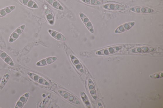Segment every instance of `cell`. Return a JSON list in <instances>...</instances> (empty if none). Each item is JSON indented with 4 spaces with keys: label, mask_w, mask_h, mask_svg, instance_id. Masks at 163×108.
I'll list each match as a JSON object with an SVG mask.
<instances>
[{
    "label": "cell",
    "mask_w": 163,
    "mask_h": 108,
    "mask_svg": "<svg viewBox=\"0 0 163 108\" xmlns=\"http://www.w3.org/2000/svg\"><path fill=\"white\" fill-rule=\"evenodd\" d=\"M88 88L90 94H91L93 98L95 99V97H96L95 95V87L92 81L90 79H89L88 81Z\"/></svg>",
    "instance_id": "cell-11"
},
{
    "label": "cell",
    "mask_w": 163,
    "mask_h": 108,
    "mask_svg": "<svg viewBox=\"0 0 163 108\" xmlns=\"http://www.w3.org/2000/svg\"><path fill=\"white\" fill-rule=\"evenodd\" d=\"M134 22L125 23L119 26L115 31V33H119L128 31L131 29L135 25Z\"/></svg>",
    "instance_id": "cell-5"
},
{
    "label": "cell",
    "mask_w": 163,
    "mask_h": 108,
    "mask_svg": "<svg viewBox=\"0 0 163 108\" xmlns=\"http://www.w3.org/2000/svg\"><path fill=\"white\" fill-rule=\"evenodd\" d=\"M84 3L91 5H98L101 4L100 1L98 0H81Z\"/></svg>",
    "instance_id": "cell-13"
},
{
    "label": "cell",
    "mask_w": 163,
    "mask_h": 108,
    "mask_svg": "<svg viewBox=\"0 0 163 108\" xmlns=\"http://www.w3.org/2000/svg\"><path fill=\"white\" fill-rule=\"evenodd\" d=\"M19 1L23 4L27 5L29 0H19Z\"/></svg>",
    "instance_id": "cell-26"
},
{
    "label": "cell",
    "mask_w": 163,
    "mask_h": 108,
    "mask_svg": "<svg viewBox=\"0 0 163 108\" xmlns=\"http://www.w3.org/2000/svg\"><path fill=\"white\" fill-rule=\"evenodd\" d=\"M56 39L58 40L61 41H66V38L61 33H59V32H57L55 38Z\"/></svg>",
    "instance_id": "cell-18"
},
{
    "label": "cell",
    "mask_w": 163,
    "mask_h": 108,
    "mask_svg": "<svg viewBox=\"0 0 163 108\" xmlns=\"http://www.w3.org/2000/svg\"><path fill=\"white\" fill-rule=\"evenodd\" d=\"M7 14L4 9L0 10V17L5 16Z\"/></svg>",
    "instance_id": "cell-25"
},
{
    "label": "cell",
    "mask_w": 163,
    "mask_h": 108,
    "mask_svg": "<svg viewBox=\"0 0 163 108\" xmlns=\"http://www.w3.org/2000/svg\"><path fill=\"white\" fill-rule=\"evenodd\" d=\"M162 73H158L152 75L150 76V77L152 78L157 79L163 77Z\"/></svg>",
    "instance_id": "cell-22"
},
{
    "label": "cell",
    "mask_w": 163,
    "mask_h": 108,
    "mask_svg": "<svg viewBox=\"0 0 163 108\" xmlns=\"http://www.w3.org/2000/svg\"><path fill=\"white\" fill-rule=\"evenodd\" d=\"M47 19L49 22V23H51V21L54 22V17L52 13H50L47 15Z\"/></svg>",
    "instance_id": "cell-23"
},
{
    "label": "cell",
    "mask_w": 163,
    "mask_h": 108,
    "mask_svg": "<svg viewBox=\"0 0 163 108\" xmlns=\"http://www.w3.org/2000/svg\"><path fill=\"white\" fill-rule=\"evenodd\" d=\"M8 55H7L5 52L0 50V56H1L3 59H4Z\"/></svg>",
    "instance_id": "cell-24"
},
{
    "label": "cell",
    "mask_w": 163,
    "mask_h": 108,
    "mask_svg": "<svg viewBox=\"0 0 163 108\" xmlns=\"http://www.w3.org/2000/svg\"><path fill=\"white\" fill-rule=\"evenodd\" d=\"M122 48V46H115L99 50L96 52L97 55H107L117 52Z\"/></svg>",
    "instance_id": "cell-1"
},
{
    "label": "cell",
    "mask_w": 163,
    "mask_h": 108,
    "mask_svg": "<svg viewBox=\"0 0 163 108\" xmlns=\"http://www.w3.org/2000/svg\"><path fill=\"white\" fill-rule=\"evenodd\" d=\"M58 92L64 98L69 101L77 104H79L80 103L79 100L75 96L70 93L62 91H59Z\"/></svg>",
    "instance_id": "cell-2"
},
{
    "label": "cell",
    "mask_w": 163,
    "mask_h": 108,
    "mask_svg": "<svg viewBox=\"0 0 163 108\" xmlns=\"http://www.w3.org/2000/svg\"><path fill=\"white\" fill-rule=\"evenodd\" d=\"M3 60H4L5 62L8 64L10 66H14V63L13 60L8 55Z\"/></svg>",
    "instance_id": "cell-17"
},
{
    "label": "cell",
    "mask_w": 163,
    "mask_h": 108,
    "mask_svg": "<svg viewBox=\"0 0 163 108\" xmlns=\"http://www.w3.org/2000/svg\"><path fill=\"white\" fill-rule=\"evenodd\" d=\"M20 35L16 31H14L10 36L9 39V42L11 43L15 41L19 38Z\"/></svg>",
    "instance_id": "cell-14"
},
{
    "label": "cell",
    "mask_w": 163,
    "mask_h": 108,
    "mask_svg": "<svg viewBox=\"0 0 163 108\" xmlns=\"http://www.w3.org/2000/svg\"><path fill=\"white\" fill-rule=\"evenodd\" d=\"M155 48L149 46L139 47L131 50V52L133 53H148L155 51Z\"/></svg>",
    "instance_id": "cell-4"
},
{
    "label": "cell",
    "mask_w": 163,
    "mask_h": 108,
    "mask_svg": "<svg viewBox=\"0 0 163 108\" xmlns=\"http://www.w3.org/2000/svg\"><path fill=\"white\" fill-rule=\"evenodd\" d=\"M16 8V7L14 6H11L6 7L4 8L7 14H9L12 12Z\"/></svg>",
    "instance_id": "cell-21"
},
{
    "label": "cell",
    "mask_w": 163,
    "mask_h": 108,
    "mask_svg": "<svg viewBox=\"0 0 163 108\" xmlns=\"http://www.w3.org/2000/svg\"><path fill=\"white\" fill-rule=\"evenodd\" d=\"M51 5L54 8L61 10H64V8L62 6H61L58 2L56 1V0H54Z\"/></svg>",
    "instance_id": "cell-15"
},
{
    "label": "cell",
    "mask_w": 163,
    "mask_h": 108,
    "mask_svg": "<svg viewBox=\"0 0 163 108\" xmlns=\"http://www.w3.org/2000/svg\"><path fill=\"white\" fill-rule=\"evenodd\" d=\"M79 15L83 22H84L85 24L87 22L90 21L88 18L87 17L84 13H80Z\"/></svg>",
    "instance_id": "cell-19"
},
{
    "label": "cell",
    "mask_w": 163,
    "mask_h": 108,
    "mask_svg": "<svg viewBox=\"0 0 163 108\" xmlns=\"http://www.w3.org/2000/svg\"><path fill=\"white\" fill-rule=\"evenodd\" d=\"M25 25L23 24L21 25V26L17 28L15 31L17 32L18 34L19 35H20L22 33H23V32L25 28Z\"/></svg>",
    "instance_id": "cell-20"
},
{
    "label": "cell",
    "mask_w": 163,
    "mask_h": 108,
    "mask_svg": "<svg viewBox=\"0 0 163 108\" xmlns=\"http://www.w3.org/2000/svg\"><path fill=\"white\" fill-rule=\"evenodd\" d=\"M56 60L57 57H49L40 61L36 65L38 66H45L55 62Z\"/></svg>",
    "instance_id": "cell-9"
},
{
    "label": "cell",
    "mask_w": 163,
    "mask_h": 108,
    "mask_svg": "<svg viewBox=\"0 0 163 108\" xmlns=\"http://www.w3.org/2000/svg\"><path fill=\"white\" fill-rule=\"evenodd\" d=\"M28 74L32 80L39 84L46 86L49 85V82L46 81L44 78L40 77L39 75L32 73L28 72Z\"/></svg>",
    "instance_id": "cell-6"
},
{
    "label": "cell",
    "mask_w": 163,
    "mask_h": 108,
    "mask_svg": "<svg viewBox=\"0 0 163 108\" xmlns=\"http://www.w3.org/2000/svg\"><path fill=\"white\" fill-rule=\"evenodd\" d=\"M130 10L133 12L137 13H150L154 12V10L153 9L145 6L133 7L130 8Z\"/></svg>",
    "instance_id": "cell-3"
},
{
    "label": "cell",
    "mask_w": 163,
    "mask_h": 108,
    "mask_svg": "<svg viewBox=\"0 0 163 108\" xmlns=\"http://www.w3.org/2000/svg\"><path fill=\"white\" fill-rule=\"evenodd\" d=\"M103 8L105 9L109 10H125L124 7L114 3H109L103 6Z\"/></svg>",
    "instance_id": "cell-8"
},
{
    "label": "cell",
    "mask_w": 163,
    "mask_h": 108,
    "mask_svg": "<svg viewBox=\"0 0 163 108\" xmlns=\"http://www.w3.org/2000/svg\"><path fill=\"white\" fill-rule=\"evenodd\" d=\"M30 95V93H27L22 96L17 102L15 108H21L23 107L25 104L26 103Z\"/></svg>",
    "instance_id": "cell-10"
},
{
    "label": "cell",
    "mask_w": 163,
    "mask_h": 108,
    "mask_svg": "<svg viewBox=\"0 0 163 108\" xmlns=\"http://www.w3.org/2000/svg\"><path fill=\"white\" fill-rule=\"evenodd\" d=\"M26 6L30 8H38V6L37 3L33 1H32V0H29Z\"/></svg>",
    "instance_id": "cell-16"
},
{
    "label": "cell",
    "mask_w": 163,
    "mask_h": 108,
    "mask_svg": "<svg viewBox=\"0 0 163 108\" xmlns=\"http://www.w3.org/2000/svg\"><path fill=\"white\" fill-rule=\"evenodd\" d=\"M67 53L70 54L68 53ZM68 55L70 57L72 62L75 66L76 69H77L81 73H84V70L83 67L78 60L72 54H70L69 55Z\"/></svg>",
    "instance_id": "cell-7"
},
{
    "label": "cell",
    "mask_w": 163,
    "mask_h": 108,
    "mask_svg": "<svg viewBox=\"0 0 163 108\" xmlns=\"http://www.w3.org/2000/svg\"><path fill=\"white\" fill-rule=\"evenodd\" d=\"M9 74H6L4 75V77H3L1 81V87H0V88H1V89H2V88L4 87L6 83L8 82L9 78Z\"/></svg>",
    "instance_id": "cell-12"
}]
</instances>
